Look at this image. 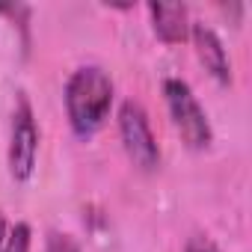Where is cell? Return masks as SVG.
Returning a JSON list of instances; mask_svg holds the SVG:
<instances>
[{
    "label": "cell",
    "mask_w": 252,
    "mask_h": 252,
    "mask_svg": "<svg viewBox=\"0 0 252 252\" xmlns=\"http://www.w3.org/2000/svg\"><path fill=\"white\" fill-rule=\"evenodd\" d=\"M39 160V128L30 101L21 95L12 113V131H9V175L24 184L33 178Z\"/></svg>",
    "instance_id": "cell-4"
},
{
    "label": "cell",
    "mask_w": 252,
    "mask_h": 252,
    "mask_svg": "<svg viewBox=\"0 0 252 252\" xmlns=\"http://www.w3.org/2000/svg\"><path fill=\"white\" fill-rule=\"evenodd\" d=\"M116 122H119V140H122V149L128 155V160L140 172H155L160 166V146L155 140L146 110L137 101H125L119 107Z\"/></svg>",
    "instance_id": "cell-3"
},
{
    "label": "cell",
    "mask_w": 252,
    "mask_h": 252,
    "mask_svg": "<svg viewBox=\"0 0 252 252\" xmlns=\"http://www.w3.org/2000/svg\"><path fill=\"white\" fill-rule=\"evenodd\" d=\"M163 98H166V110H169V119L175 125L181 143L193 152H205L214 143V131H211L208 113L199 104L190 83L181 77H166L163 80Z\"/></svg>",
    "instance_id": "cell-2"
},
{
    "label": "cell",
    "mask_w": 252,
    "mask_h": 252,
    "mask_svg": "<svg viewBox=\"0 0 252 252\" xmlns=\"http://www.w3.org/2000/svg\"><path fill=\"white\" fill-rule=\"evenodd\" d=\"M152 15V27L155 36L166 45H178L190 36V24H187V9L184 6H163V3H152L149 6Z\"/></svg>",
    "instance_id": "cell-6"
},
{
    "label": "cell",
    "mask_w": 252,
    "mask_h": 252,
    "mask_svg": "<svg viewBox=\"0 0 252 252\" xmlns=\"http://www.w3.org/2000/svg\"><path fill=\"white\" fill-rule=\"evenodd\" d=\"M0 252H30V225L27 222H15L6 231V243Z\"/></svg>",
    "instance_id": "cell-7"
},
{
    "label": "cell",
    "mask_w": 252,
    "mask_h": 252,
    "mask_svg": "<svg viewBox=\"0 0 252 252\" xmlns=\"http://www.w3.org/2000/svg\"><path fill=\"white\" fill-rule=\"evenodd\" d=\"M6 231H9V222H6V217H0V249L6 243Z\"/></svg>",
    "instance_id": "cell-10"
},
{
    "label": "cell",
    "mask_w": 252,
    "mask_h": 252,
    "mask_svg": "<svg viewBox=\"0 0 252 252\" xmlns=\"http://www.w3.org/2000/svg\"><path fill=\"white\" fill-rule=\"evenodd\" d=\"M181 252H220V246L208 234H193V237H187V243H184Z\"/></svg>",
    "instance_id": "cell-9"
},
{
    "label": "cell",
    "mask_w": 252,
    "mask_h": 252,
    "mask_svg": "<svg viewBox=\"0 0 252 252\" xmlns=\"http://www.w3.org/2000/svg\"><path fill=\"white\" fill-rule=\"evenodd\" d=\"M113 95H116L113 77L101 65H80L68 74L63 89V104L74 137L89 140L104 128L113 110Z\"/></svg>",
    "instance_id": "cell-1"
},
{
    "label": "cell",
    "mask_w": 252,
    "mask_h": 252,
    "mask_svg": "<svg viewBox=\"0 0 252 252\" xmlns=\"http://www.w3.org/2000/svg\"><path fill=\"white\" fill-rule=\"evenodd\" d=\"M190 36H193L196 57H199V63L205 65V71H208L217 83L228 86V83H231V60H228V51H225L222 39H220L208 24H202V21L190 24Z\"/></svg>",
    "instance_id": "cell-5"
},
{
    "label": "cell",
    "mask_w": 252,
    "mask_h": 252,
    "mask_svg": "<svg viewBox=\"0 0 252 252\" xmlns=\"http://www.w3.org/2000/svg\"><path fill=\"white\" fill-rule=\"evenodd\" d=\"M45 252H80V246H77V240L71 234L51 231L48 240H45Z\"/></svg>",
    "instance_id": "cell-8"
}]
</instances>
